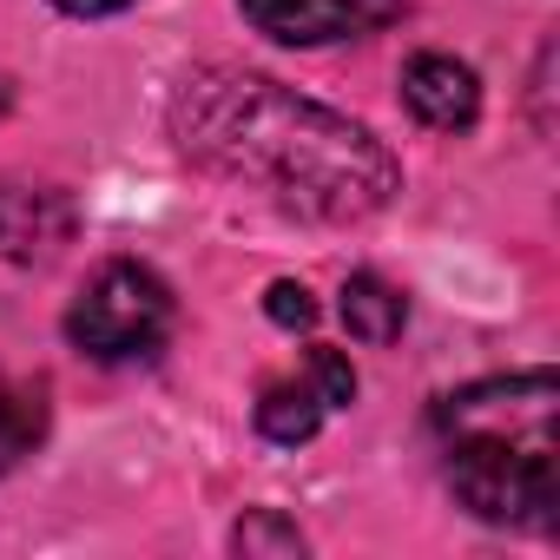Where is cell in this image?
Masks as SVG:
<instances>
[{
  "label": "cell",
  "mask_w": 560,
  "mask_h": 560,
  "mask_svg": "<svg viewBox=\"0 0 560 560\" xmlns=\"http://www.w3.org/2000/svg\"><path fill=\"white\" fill-rule=\"evenodd\" d=\"M172 132L205 172L311 224H357L383 211L402 185L389 145L370 126L264 73H231V67L191 73L172 100Z\"/></svg>",
  "instance_id": "cell-1"
},
{
  "label": "cell",
  "mask_w": 560,
  "mask_h": 560,
  "mask_svg": "<svg viewBox=\"0 0 560 560\" xmlns=\"http://www.w3.org/2000/svg\"><path fill=\"white\" fill-rule=\"evenodd\" d=\"M442 475L455 501L494 527L547 534L560 514V383L553 370L488 376L435 402Z\"/></svg>",
  "instance_id": "cell-2"
},
{
  "label": "cell",
  "mask_w": 560,
  "mask_h": 560,
  "mask_svg": "<svg viewBox=\"0 0 560 560\" xmlns=\"http://www.w3.org/2000/svg\"><path fill=\"white\" fill-rule=\"evenodd\" d=\"M172 324H178L172 284L152 264H132V257L100 264L67 311V337L93 363H152L172 343Z\"/></svg>",
  "instance_id": "cell-3"
},
{
  "label": "cell",
  "mask_w": 560,
  "mask_h": 560,
  "mask_svg": "<svg viewBox=\"0 0 560 560\" xmlns=\"http://www.w3.org/2000/svg\"><path fill=\"white\" fill-rule=\"evenodd\" d=\"M350 402H357V370H350V357L311 350L304 376H277V383L257 396V435L277 442V448H298V442H311V435H317L337 409H350Z\"/></svg>",
  "instance_id": "cell-4"
},
{
  "label": "cell",
  "mask_w": 560,
  "mask_h": 560,
  "mask_svg": "<svg viewBox=\"0 0 560 560\" xmlns=\"http://www.w3.org/2000/svg\"><path fill=\"white\" fill-rule=\"evenodd\" d=\"M237 8L277 47H337L389 27L409 0H237Z\"/></svg>",
  "instance_id": "cell-5"
},
{
  "label": "cell",
  "mask_w": 560,
  "mask_h": 560,
  "mask_svg": "<svg viewBox=\"0 0 560 560\" xmlns=\"http://www.w3.org/2000/svg\"><path fill=\"white\" fill-rule=\"evenodd\" d=\"M73 237V205L54 185H27L8 178L0 185V257L14 264H47L60 257V244Z\"/></svg>",
  "instance_id": "cell-6"
},
{
  "label": "cell",
  "mask_w": 560,
  "mask_h": 560,
  "mask_svg": "<svg viewBox=\"0 0 560 560\" xmlns=\"http://www.w3.org/2000/svg\"><path fill=\"white\" fill-rule=\"evenodd\" d=\"M402 106L429 126V132H468L481 119V80L468 60L455 54H416L402 67Z\"/></svg>",
  "instance_id": "cell-7"
},
{
  "label": "cell",
  "mask_w": 560,
  "mask_h": 560,
  "mask_svg": "<svg viewBox=\"0 0 560 560\" xmlns=\"http://www.w3.org/2000/svg\"><path fill=\"white\" fill-rule=\"evenodd\" d=\"M343 324L363 343H396L402 324H409V298L396 284H383L376 270H357L350 284H343Z\"/></svg>",
  "instance_id": "cell-8"
},
{
  "label": "cell",
  "mask_w": 560,
  "mask_h": 560,
  "mask_svg": "<svg viewBox=\"0 0 560 560\" xmlns=\"http://www.w3.org/2000/svg\"><path fill=\"white\" fill-rule=\"evenodd\" d=\"M34 442H40V396L21 389L8 370H0V475H8Z\"/></svg>",
  "instance_id": "cell-9"
},
{
  "label": "cell",
  "mask_w": 560,
  "mask_h": 560,
  "mask_svg": "<svg viewBox=\"0 0 560 560\" xmlns=\"http://www.w3.org/2000/svg\"><path fill=\"white\" fill-rule=\"evenodd\" d=\"M231 547H237V553H304V534H298L291 521H277L270 508H257V514L237 521Z\"/></svg>",
  "instance_id": "cell-10"
},
{
  "label": "cell",
  "mask_w": 560,
  "mask_h": 560,
  "mask_svg": "<svg viewBox=\"0 0 560 560\" xmlns=\"http://www.w3.org/2000/svg\"><path fill=\"white\" fill-rule=\"evenodd\" d=\"M264 311H270V324H284V330H311L317 324V304H311L304 284H270Z\"/></svg>",
  "instance_id": "cell-11"
},
{
  "label": "cell",
  "mask_w": 560,
  "mask_h": 560,
  "mask_svg": "<svg viewBox=\"0 0 560 560\" xmlns=\"http://www.w3.org/2000/svg\"><path fill=\"white\" fill-rule=\"evenodd\" d=\"M60 14H73V21H106V14H119V8H132V0H54Z\"/></svg>",
  "instance_id": "cell-12"
},
{
  "label": "cell",
  "mask_w": 560,
  "mask_h": 560,
  "mask_svg": "<svg viewBox=\"0 0 560 560\" xmlns=\"http://www.w3.org/2000/svg\"><path fill=\"white\" fill-rule=\"evenodd\" d=\"M8 100H14V93H8V73H0V113H8Z\"/></svg>",
  "instance_id": "cell-13"
}]
</instances>
